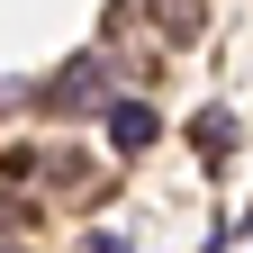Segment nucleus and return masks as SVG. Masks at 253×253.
I'll list each match as a JSON object with an SVG mask.
<instances>
[{"label": "nucleus", "instance_id": "f257e3e1", "mask_svg": "<svg viewBox=\"0 0 253 253\" xmlns=\"http://www.w3.org/2000/svg\"><path fill=\"white\" fill-rule=\"evenodd\" d=\"M100 90H109L100 54H73V63H63V73L37 90V100H45V118H82V109H100Z\"/></svg>", "mask_w": 253, "mask_h": 253}, {"label": "nucleus", "instance_id": "f03ea898", "mask_svg": "<svg viewBox=\"0 0 253 253\" xmlns=\"http://www.w3.org/2000/svg\"><path fill=\"white\" fill-rule=\"evenodd\" d=\"M100 118H109V145H118V154H145V145H154V109H145V100H109Z\"/></svg>", "mask_w": 253, "mask_h": 253}, {"label": "nucleus", "instance_id": "7ed1b4c3", "mask_svg": "<svg viewBox=\"0 0 253 253\" xmlns=\"http://www.w3.org/2000/svg\"><path fill=\"white\" fill-rule=\"evenodd\" d=\"M190 136H199L208 163H226V154H235V118H226V109H199V126H190Z\"/></svg>", "mask_w": 253, "mask_h": 253}, {"label": "nucleus", "instance_id": "20e7f679", "mask_svg": "<svg viewBox=\"0 0 253 253\" xmlns=\"http://www.w3.org/2000/svg\"><path fill=\"white\" fill-rule=\"evenodd\" d=\"M9 100H18V82H0V109H9Z\"/></svg>", "mask_w": 253, "mask_h": 253}, {"label": "nucleus", "instance_id": "39448f33", "mask_svg": "<svg viewBox=\"0 0 253 253\" xmlns=\"http://www.w3.org/2000/svg\"><path fill=\"white\" fill-rule=\"evenodd\" d=\"M0 253H18V244H0Z\"/></svg>", "mask_w": 253, "mask_h": 253}]
</instances>
